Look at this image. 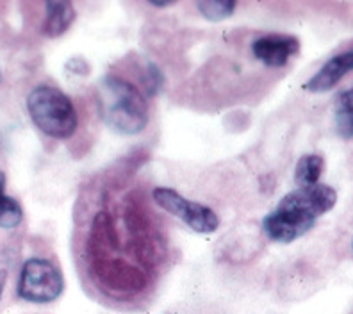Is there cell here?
Wrapping results in <instances>:
<instances>
[{"label": "cell", "mask_w": 353, "mask_h": 314, "mask_svg": "<svg viewBox=\"0 0 353 314\" xmlns=\"http://www.w3.org/2000/svg\"><path fill=\"white\" fill-rule=\"evenodd\" d=\"M152 195H154L155 204L161 209L172 213L176 218H181L194 233L212 234L220 227V218L211 207L188 200L172 188H155Z\"/></svg>", "instance_id": "277c9868"}, {"label": "cell", "mask_w": 353, "mask_h": 314, "mask_svg": "<svg viewBox=\"0 0 353 314\" xmlns=\"http://www.w3.org/2000/svg\"><path fill=\"white\" fill-rule=\"evenodd\" d=\"M252 52L263 65L270 68H282L300 52V39L289 35H268L255 39Z\"/></svg>", "instance_id": "52a82bcc"}, {"label": "cell", "mask_w": 353, "mask_h": 314, "mask_svg": "<svg viewBox=\"0 0 353 314\" xmlns=\"http://www.w3.org/2000/svg\"><path fill=\"white\" fill-rule=\"evenodd\" d=\"M17 291L18 297L30 304H50L65 291V277L48 259L30 257L20 270Z\"/></svg>", "instance_id": "3957f363"}, {"label": "cell", "mask_w": 353, "mask_h": 314, "mask_svg": "<svg viewBox=\"0 0 353 314\" xmlns=\"http://www.w3.org/2000/svg\"><path fill=\"white\" fill-rule=\"evenodd\" d=\"M99 112L109 129L123 136L139 134L150 120L148 104L141 91L118 75H105L100 81Z\"/></svg>", "instance_id": "6da1fadb"}, {"label": "cell", "mask_w": 353, "mask_h": 314, "mask_svg": "<svg viewBox=\"0 0 353 314\" xmlns=\"http://www.w3.org/2000/svg\"><path fill=\"white\" fill-rule=\"evenodd\" d=\"M353 72V50L343 52L337 56L330 57L318 72L303 84V90L310 93H325L336 88L341 79Z\"/></svg>", "instance_id": "ba28073f"}, {"label": "cell", "mask_w": 353, "mask_h": 314, "mask_svg": "<svg viewBox=\"0 0 353 314\" xmlns=\"http://www.w3.org/2000/svg\"><path fill=\"white\" fill-rule=\"evenodd\" d=\"M23 207L17 198L6 195V173L0 170V228L11 230L22 224Z\"/></svg>", "instance_id": "30bf717a"}, {"label": "cell", "mask_w": 353, "mask_h": 314, "mask_svg": "<svg viewBox=\"0 0 353 314\" xmlns=\"http://www.w3.org/2000/svg\"><path fill=\"white\" fill-rule=\"evenodd\" d=\"M147 75H148V81H147L148 91H150V95H155V93L159 91L161 84H163V73H161V70L155 65H148Z\"/></svg>", "instance_id": "5bb4252c"}, {"label": "cell", "mask_w": 353, "mask_h": 314, "mask_svg": "<svg viewBox=\"0 0 353 314\" xmlns=\"http://www.w3.org/2000/svg\"><path fill=\"white\" fill-rule=\"evenodd\" d=\"M0 79H2V73H0Z\"/></svg>", "instance_id": "ac0fdd59"}, {"label": "cell", "mask_w": 353, "mask_h": 314, "mask_svg": "<svg viewBox=\"0 0 353 314\" xmlns=\"http://www.w3.org/2000/svg\"><path fill=\"white\" fill-rule=\"evenodd\" d=\"M336 130L343 139H353V108H348V106H337Z\"/></svg>", "instance_id": "4fadbf2b"}, {"label": "cell", "mask_w": 353, "mask_h": 314, "mask_svg": "<svg viewBox=\"0 0 353 314\" xmlns=\"http://www.w3.org/2000/svg\"><path fill=\"white\" fill-rule=\"evenodd\" d=\"M148 4L155 6V8H168V6L175 4V0H170V2H157V0H148Z\"/></svg>", "instance_id": "2e32d148"}, {"label": "cell", "mask_w": 353, "mask_h": 314, "mask_svg": "<svg viewBox=\"0 0 353 314\" xmlns=\"http://www.w3.org/2000/svg\"><path fill=\"white\" fill-rule=\"evenodd\" d=\"M45 22L43 35L48 38H59L75 22V8L68 0H48L45 4Z\"/></svg>", "instance_id": "9c48e42d"}, {"label": "cell", "mask_w": 353, "mask_h": 314, "mask_svg": "<svg viewBox=\"0 0 353 314\" xmlns=\"http://www.w3.org/2000/svg\"><path fill=\"white\" fill-rule=\"evenodd\" d=\"M325 159L318 154H307L300 157L294 168V181L298 188L319 184V177L323 173Z\"/></svg>", "instance_id": "8fae6325"}, {"label": "cell", "mask_w": 353, "mask_h": 314, "mask_svg": "<svg viewBox=\"0 0 353 314\" xmlns=\"http://www.w3.org/2000/svg\"><path fill=\"white\" fill-rule=\"evenodd\" d=\"M6 280H8V271L0 270V298H2V291H4Z\"/></svg>", "instance_id": "e0dca14e"}, {"label": "cell", "mask_w": 353, "mask_h": 314, "mask_svg": "<svg viewBox=\"0 0 353 314\" xmlns=\"http://www.w3.org/2000/svg\"><path fill=\"white\" fill-rule=\"evenodd\" d=\"M196 8L207 20L221 22V20L232 17L237 4L234 0H200V2H196Z\"/></svg>", "instance_id": "7c38bea8"}, {"label": "cell", "mask_w": 353, "mask_h": 314, "mask_svg": "<svg viewBox=\"0 0 353 314\" xmlns=\"http://www.w3.org/2000/svg\"><path fill=\"white\" fill-rule=\"evenodd\" d=\"M27 111L32 124L48 138L68 139L79 127L74 102L54 86H36L27 97Z\"/></svg>", "instance_id": "7a4b0ae2"}, {"label": "cell", "mask_w": 353, "mask_h": 314, "mask_svg": "<svg viewBox=\"0 0 353 314\" xmlns=\"http://www.w3.org/2000/svg\"><path fill=\"white\" fill-rule=\"evenodd\" d=\"M314 225L316 219L312 216L296 211L293 207L282 206V204H279L263 219L264 233L272 242L276 243H293L294 239L305 236Z\"/></svg>", "instance_id": "5b68a950"}, {"label": "cell", "mask_w": 353, "mask_h": 314, "mask_svg": "<svg viewBox=\"0 0 353 314\" xmlns=\"http://www.w3.org/2000/svg\"><path fill=\"white\" fill-rule=\"evenodd\" d=\"M337 106H348V108H353V88L337 95Z\"/></svg>", "instance_id": "9a60e30c"}, {"label": "cell", "mask_w": 353, "mask_h": 314, "mask_svg": "<svg viewBox=\"0 0 353 314\" xmlns=\"http://www.w3.org/2000/svg\"><path fill=\"white\" fill-rule=\"evenodd\" d=\"M280 204L293 207L318 219L325 213L332 211L337 204V191L328 184H314L305 188H296L285 195Z\"/></svg>", "instance_id": "8992f818"}]
</instances>
